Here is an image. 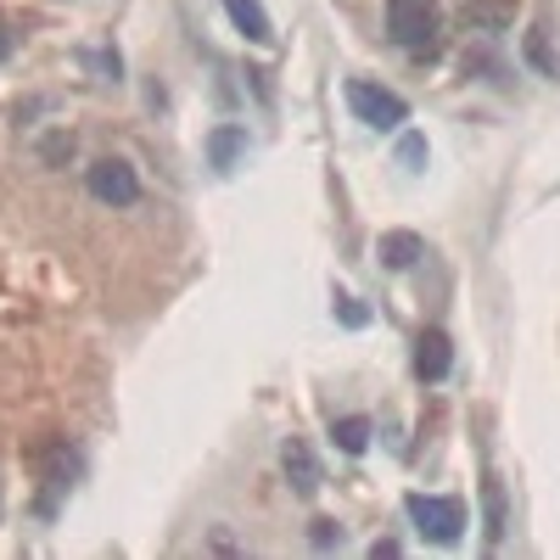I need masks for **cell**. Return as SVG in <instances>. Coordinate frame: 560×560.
Returning a JSON list of instances; mask_svg holds the SVG:
<instances>
[{
    "label": "cell",
    "instance_id": "obj_1",
    "mask_svg": "<svg viewBox=\"0 0 560 560\" xmlns=\"http://www.w3.org/2000/svg\"><path fill=\"white\" fill-rule=\"evenodd\" d=\"M387 34L404 51H432L438 45V7L432 0H387Z\"/></svg>",
    "mask_w": 560,
    "mask_h": 560
},
{
    "label": "cell",
    "instance_id": "obj_2",
    "mask_svg": "<svg viewBox=\"0 0 560 560\" xmlns=\"http://www.w3.org/2000/svg\"><path fill=\"white\" fill-rule=\"evenodd\" d=\"M404 510H409V522L427 533L432 544H454L459 538V527H465V504L459 499H438V493H409L404 499Z\"/></svg>",
    "mask_w": 560,
    "mask_h": 560
},
{
    "label": "cell",
    "instance_id": "obj_3",
    "mask_svg": "<svg viewBox=\"0 0 560 560\" xmlns=\"http://www.w3.org/2000/svg\"><path fill=\"white\" fill-rule=\"evenodd\" d=\"M348 107H353V118L370 124V129H398V124L409 118V102L393 96V90H382V84H370V79H353V84H348Z\"/></svg>",
    "mask_w": 560,
    "mask_h": 560
},
{
    "label": "cell",
    "instance_id": "obj_4",
    "mask_svg": "<svg viewBox=\"0 0 560 560\" xmlns=\"http://www.w3.org/2000/svg\"><path fill=\"white\" fill-rule=\"evenodd\" d=\"M90 197L96 202H113V208H129L135 197H140V179H135V168L124 163V158H102V163H90Z\"/></svg>",
    "mask_w": 560,
    "mask_h": 560
},
{
    "label": "cell",
    "instance_id": "obj_5",
    "mask_svg": "<svg viewBox=\"0 0 560 560\" xmlns=\"http://www.w3.org/2000/svg\"><path fill=\"white\" fill-rule=\"evenodd\" d=\"M448 364H454L448 331H420V342H415V376H420V382H443Z\"/></svg>",
    "mask_w": 560,
    "mask_h": 560
},
{
    "label": "cell",
    "instance_id": "obj_6",
    "mask_svg": "<svg viewBox=\"0 0 560 560\" xmlns=\"http://www.w3.org/2000/svg\"><path fill=\"white\" fill-rule=\"evenodd\" d=\"M280 465H287V477H292V488L308 499V493H319V459H314V448L303 443V438H287V448H280Z\"/></svg>",
    "mask_w": 560,
    "mask_h": 560
},
{
    "label": "cell",
    "instance_id": "obj_7",
    "mask_svg": "<svg viewBox=\"0 0 560 560\" xmlns=\"http://www.w3.org/2000/svg\"><path fill=\"white\" fill-rule=\"evenodd\" d=\"M224 12H230V23H236L253 45H269L275 39V28H269V12L258 7V0H224Z\"/></svg>",
    "mask_w": 560,
    "mask_h": 560
},
{
    "label": "cell",
    "instance_id": "obj_8",
    "mask_svg": "<svg viewBox=\"0 0 560 560\" xmlns=\"http://www.w3.org/2000/svg\"><path fill=\"white\" fill-rule=\"evenodd\" d=\"M376 253H382V264H387V269H409L427 247H420V236H409V230H393V236H382V247H376Z\"/></svg>",
    "mask_w": 560,
    "mask_h": 560
},
{
    "label": "cell",
    "instance_id": "obj_9",
    "mask_svg": "<svg viewBox=\"0 0 560 560\" xmlns=\"http://www.w3.org/2000/svg\"><path fill=\"white\" fill-rule=\"evenodd\" d=\"M331 438H337L342 454H364V443H370V420H364V415H348V420H337V427H331Z\"/></svg>",
    "mask_w": 560,
    "mask_h": 560
},
{
    "label": "cell",
    "instance_id": "obj_10",
    "mask_svg": "<svg viewBox=\"0 0 560 560\" xmlns=\"http://www.w3.org/2000/svg\"><path fill=\"white\" fill-rule=\"evenodd\" d=\"M236 147H242V135H236V129H219V135H213V163H219V168H230Z\"/></svg>",
    "mask_w": 560,
    "mask_h": 560
},
{
    "label": "cell",
    "instance_id": "obj_11",
    "mask_svg": "<svg viewBox=\"0 0 560 560\" xmlns=\"http://www.w3.org/2000/svg\"><path fill=\"white\" fill-rule=\"evenodd\" d=\"M504 527V499H499V482H488V538H499Z\"/></svg>",
    "mask_w": 560,
    "mask_h": 560
},
{
    "label": "cell",
    "instance_id": "obj_12",
    "mask_svg": "<svg viewBox=\"0 0 560 560\" xmlns=\"http://www.w3.org/2000/svg\"><path fill=\"white\" fill-rule=\"evenodd\" d=\"M314 544H319V549H325V544H342V527L319 516V522H314Z\"/></svg>",
    "mask_w": 560,
    "mask_h": 560
},
{
    "label": "cell",
    "instance_id": "obj_13",
    "mask_svg": "<svg viewBox=\"0 0 560 560\" xmlns=\"http://www.w3.org/2000/svg\"><path fill=\"white\" fill-rule=\"evenodd\" d=\"M337 303H342V319H348V325H364V308H359L353 298H337Z\"/></svg>",
    "mask_w": 560,
    "mask_h": 560
},
{
    "label": "cell",
    "instance_id": "obj_14",
    "mask_svg": "<svg viewBox=\"0 0 560 560\" xmlns=\"http://www.w3.org/2000/svg\"><path fill=\"white\" fill-rule=\"evenodd\" d=\"M12 51V34H7V23H0V57H7Z\"/></svg>",
    "mask_w": 560,
    "mask_h": 560
}]
</instances>
